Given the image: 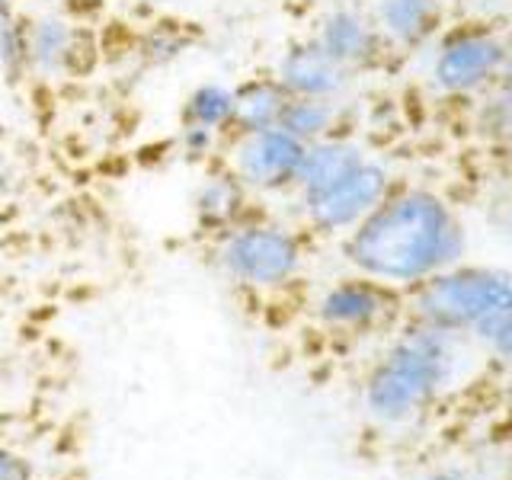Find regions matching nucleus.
Wrapping results in <instances>:
<instances>
[{"instance_id": "2eb2a0df", "label": "nucleus", "mask_w": 512, "mask_h": 480, "mask_svg": "<svg viewBox=\"0 0 512 480\" xmlns=\"http://www.w3.org/2000/svg\"><path fill=\"white\" fill-rule=\"evenodd\" d=\"M288 103V93L276 77H250L234 87V135L276 128Z\"/></svg>"}, {"instance_id": "b1692460", "label": "nucleus", "mask_w": 512, "mask_h": 480, "mask_svg": "<svg viewBox=\"0 0 512 480\" xmlns=\"http://www.w3.org/2000/svg\"><path fill=\"white\" fill-rule=\"evenodd\" d=\"M500 84H512V45H509V55H506V64H503Z\"/></svg>"}, {"instance_id": "f8f14e48", "label": "nucleus", "mask_w": 512, "mask_h": 480, "mask_svg": "<svg viewBox=\"0 0 512 480\" xmlns=\"http://www.w3.org/2000/svg\"><path fill=\"white\" fill-rule=\"evenodd\" d=\"M250 196L253 192L228 167H218L205 173V180L196 186L192 215H196V224L205 234L221 237L250 218Z\"/></svg>"}, {"instance_id": "1a4fd4ad", "label": "nucleus", "mask_w": 512, "mask_h": 480, "mask_svg": "<svg viewBox=\"0 0 512 480\" xmlns=\"http://www.w3.org/2000/svg\"><path fill=\"white\" fill-rule=\"evenodd\" d=\"M272 77L288 96H317V100H343L352 87V71L333 61L314 39L288 45L279 55Z\"/></svg>"}, {"instance_id": "5701e85b", "label": "nucleus", "mask_w": 512, "mask_h": 480, "mask_svg": "<svg viewBox=\"0 0 512 480\" xmlns=\"http://www.w3.org/2000/svg\"><path fill=\"white\" fill-rule=\"evenodd\" d=\"M32 461L16 448L0 445V480H32Z\"/></svg>"}, {"instance_id": "20e7f679", "label": "nucleus", "mask_w": 512, "mask_h": 480, "mask_svg": "<svg viewBox=\"0 0 512 480\" xmlns=\"http://www.w3.org/2000/svg\"><path fill=\"white\" fill-rule=\"evenodd\" d=\"M215 256L231 282L253 292H276L301 272L304 247L301 237L285 224L247 218L218 237Z\"/></svg>"}, {"instance_id": "a878e982", "label": "nucleus", "mask_w": 512, "mask_h": 480, "mask_svg": "<svg viewBox=\"0 0 512 480\" xmlns=\"http://www.w3.org/2000/svg\"><path fill=\"white\" fill-rule=\"evenodd\" d=\"M13 4H16V0H0V20H4V16H10V13H16Z\"/></svg>"}, {"instance_id": "423d86ee", "label": "nucleus", "mask_w": 512, "mask_h": 480, "mask_svg": "<svg viewBox=\"0 0 512 480\" xmlns=\"http://www.w3.org/2000/svg\"><path fill=\"white\" fill-rule=\"evenodd\" d=\"M391 189V170L381 160L365 157L340 183L327 186L324 192H314V196H304L301 212L304 221L320 234H349L368 212H375Z\"/></svg>"}, {"instance_id": "9d476101", "label": "nucleus", "mask_w": 512, "mask_h": 480, "mask_svg": "<svg viewBox=\"0 0 512 480\" xmlns=\"http://www.w3.org/2000/svg\"><path fill=\"white\" fill-rule=\"evenodd\" d=\"M311 39L352 74L372 68L384 52V39L372 20V13H365L359 7H330L317 20V32Z\"/></svg>"}, {"instance_id": "9b49d317", "label": "nucleus", "mask_w": 512, "mask_h": 480, "mask_svg": "<svg viewBox=\"0 0 512 480\" xmlns=\"http://www.w3.org/2000/svg\"><path fill=\"white\" fill-rule=\"evenodd\" d=\"M391 311V292L388 285L375 279L352 276L333 282L317 301V317L320 324L330 330H368Z\"/></svg>"}, {"instance_id": "c756f323", "label": "nucleus", "mask_w": 512, "mask_h": 480, "mask_svg": "<svg viewBox=\"0 0 512 480\" xmlns=\"http://www.w3.org/2000/svg\"><path fill=\"white\" fill-rule=\"evenodd\" d=\"M509 234H512V215H509Z\"/></svg>"}, {"instance_id": "dca6fc26", "label": "nucleus", "mask_w": 512, "mask_h": 480, "mask_svg": "<svg viewBox=\"0 0 512 480\" xmlns=\"http://www.w3.org/2000/svg\"><path fill=\"white\" fill-rule=\"evenodd\" d=\"M343 125V100H317V96H288L279 128L298 141L311 144L320 138L336 135Z\"/></svg>"}, {"instance_id": "4468645a", "label": "nucleus", "mask_w": 512, "mask_h": 480, "mask_svg": "<svg viewBox=\"0 0 512 480\" xmlns=\"http://www.w3.org/2000/svg\"><path fill=\"white\" fill-rule=\"evenodd\" d=\"M372 20L384 45L420 48L442 23V0H375Z\"/></svg>"}, {"instance_id": "ddd939ff", "label": "nucleus", "mask_w": 512, "mask_h": 480, "mask_svg": "<svg viewBox=\"0 0 512 480\" xmlns=\"http://www.w3.org/2000/svg\"><path fill=\"white\" fill-rule=\"evenodd\" d=\"M365 157H368V151L362 144L346 135H330V138L304 144V157H301L298 180H295L298 199L314 196V192H324L327 186L340 183L343 176L356 170Z\"/></svg>"}, {"instance_id": "39448f33", "label": "nucleus", "mask_w": 512, "mask_h": 480, "mask_svg": "<svg viewBox=\"0 0 512 480\" xmlns=\"http://www.w3.org/2000/svg\"><path fill=\"white\" fill-rule=\"evenodd\" d=\"M509 42L487 26L455 29L432 55L429 80L445 96H468L500 84Z\"/></svg>"}, {"instance_id": "cd10ccee", "label": "nucleus", "mask_w": 512, "mask_h": 480, "mask_svg": "<svg viewBox=\"0 0 512 480\" xmlns=\"http://www.w3.org/2000/svg\"><path fill=\"white\" fill-rule=\"evenodd\" d=\"M39 4H48V7H52V4H64V0H39Z\"/></svg>"}, {"instance_id": "f257e3e1", "label": "nucleus", "mask_w": 512, "mask_h": 480, "mask_svg": "<svg viewBox=\"0 0 512 480\" xmlns=\"http://www.w3.org/2000/svg\"><path fill=\"white\" fill-rule=\"evenodd\" d=\"M468 237L464 224L439 192L423 186L391 189L343 240L346 263L381 285H420L455 266Z\"/></svg>"}, {"instance_id": "412c9836", "label": "nucleus", "mask_w": 512, "mask_h": 480, "mask_svg": "<svg viewBox=\"0 0 512 480\" xmlns=\"http://www.w3.org/2000/svg\"><path fill=\"white\" fill-rule=\"evenodd\" d=\"M224 144V138L218 132H212V128H202V125H189L183 122L180 128V151L196 160V164H202V160L215 157V151Z\"/></svg>"}, {"instance_id": "bb28decb", "label": "nucleus", "mask_w": 512, "mask_h": 480, "mask_svg": "<svg viewBox=\"0 0 512 480\" xmlns=\"http://www.w3.org/2000/svg\"><path fill=\"white\" fill-rule=\"evenodd\" d=\"M282 4H311V0H282Z\"/></svg>"}, {"instance_id": "f03ea898", "label": "nucleus", "mask_w": 512, "mask_h": 480, "mask_svg": "<svg viewBox=\"0 0 512 480\" xmlns=\"http://www.w3.org/2000/svg\"><path fill=\"white\" fill-rule=\"evenodd\" d=\"M452 333L420 324L388 349L365 384V407L375 420L400 423L413 416L452 378Z\"/></svg>"}, {"instance_id": "0eeeda50", "label": "nucleus", "mask_w": 512, "mask_h": 480, "mask_svg": "<svg viewBox=\"0 0 512 480\" xmlns=\"http://www.w3.org/2000/svg\"><path fill=\"white\" fill-rule=\"evenodd\" d=\"M228 167L240 183L256 196L295 189L298 167L304 157V141L288 135L285 128H263V132H237L228 141Z\"/></svg>"}, {"instance_id": "6ab92c4d", "label": "nucleus", "mask_w": 512, "mask_h": 480, "mask_svg": "<svg viewBox=\"0 0 512 480\" xmlns=\"http://www.w3.org/2000/svg\"><path fill=\"white\" fill-rule=\"evenodd\" d=\"M480 128L490 141L512 151V84L496 87L480 106Z\"/></svg>"}, {"instance_id": "7ed1b4c3", "label": "nucleus", "mask_w": 512, "mask_h": 480, "mask_svg": "<svg viewBox=\"0 0 512 480\" xmlns=\"http://www.w3.org/2000/svg\"><path fill=\"white\" fill-rule=\"evenodd\" d=\"M413 308L420 324L448 333L480 330L512 314V272L487 266H448L416 285Z\"/></svg>"}, {"instance_id": "f3484780", "label": "nucleus", "mask_w": 512, "mask_h": 480, "mask_svg": "<svg viewBox=\"0 0 512 480\" xmlns=\"http://www.w3.org/2000/svg\"><path fill=\"white\" fill-rule=\"evenodd\" d=\"M183 122L212 128L221 138L234 135V87L221 80H205L192 87L183 103Z\"/></svg>"}, {"instance_id": "4be33fe9", "label": "nucleus", "mask_w": 512, "mask_h": 480, "mask_svg": "<svg viewBox=\"0 0 512 480\" xmlns=\"http://www.w3.org/2000/svg\"><path fill=\"white\" fill-rule=\"evenodd\" d=\"M480 340H487L503 359H512V314L500 317V320H490L480 330H474Z\"/></svg>"}, {"instance_id": "aec40b11", "label": "nucleus", "mask_w": 512, "mask_h": 480, "mask_svg": "<svg viewBox=\"0 0 512 480\" xmlns=\"http://www.w3.org/2000/svg\"><path fill=\"white\" fill-rule=\"evenodd\" d=\"M189 45V36H183L180 23H160L141 39V58L151 64H167L176 61Z\"/></svg>"}, {"instance_id": "a211bd4d", "label": "nucleus", "mask_w": 512, "mask_h": 480, "mask_svg": "<svg viewBox=\"0 0 512 480\" xmlns=\"http://www.w3.org/2000/svg\"><path fill=\"white\" fill-rule=\"evenodd\" d=\"M26 16L10 13L0 20V74L10 84L23 80L29 74V32H26Z\"/></svg>"}, {"instance_id": "393cba45", "label": "nucleus", "mask_w": 512, "mask_h": 480, "mask_svg": "<svg viewBox=\"0 0 512 480\" xmlns=\"http://www.w3.org/2000/svg\"><path fill=\"white\" fill-rule=\"evenodd\" d=\"M144 7H173V4H180V0H141Z\"/></svg>"}, {"instance_id": "c85d7f7f", "label": "nucleus", "mask_w": 512, "mask_h": 480, "mask_svg": "<svg viewBox=\"0 0 512 480\" xmlns=\"http://www.w3.org/2000/svg\"><path fill=\"white\" fill-rule=\"evenodd\" d=\"M429 480H458V477H445V474H442V477H429Z\"/></svg>"}, {"instance_id": "6e6552de", "label": "nucleus", "mask_w": 512, "mask_h": 480, "mask_svg": "<svg viewBox=\"0 0 512 480\" xmlns=\"http://www.w3.org/2000/svg\"><path fill=\"white\" fill-rule=\"evenodd\" d=\"M29 32V74L64 77L90 68V32L80 29L71 16L42 10L26 23Z\"/></svg>"}]
</instances>
